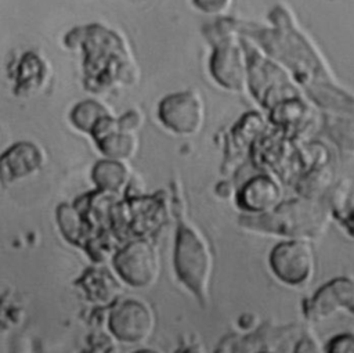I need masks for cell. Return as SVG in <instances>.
Instances as JSON below:
<instances>
[{"mask_svg":"<svg viewBox=\"0 0 354 353\" xmlns=\"http://www.w3.org/2000/svg\"><path fill=\"white\" fill-rule=\"evenodd\" d=\"M174 269L187 288L199 299H206L212 274V256L202 238L188 227H180L177 233Z\"/></svg>","mask_w":354,"mask_h":353,"instance_id":"obj_1","label":"cell"},{"mask_svg":"<svg viewBox=\"0 0 354 353\" xmlns=\"http://www.w3.org/2000/svg\"><path fill=\"white\" fill-rule=\"evenodd\" d=\"M119 277L133 288H149L159 274L156 249L145 241H134L123 246L113 257Z\"/></svg>","mask_w":354,"mask_h":353,"instance_id":"obj_2","label":"cell"},{"mask_svg":"<svg viewBox=\"0 0 354 353\" xmlns=\"http://www.w3.org/2000/svg\"><path fill=\"white\" fill-rule=\"evenodd\" d=\"M313 248L303 241H285L272 248L270 267L275 277L288 285H301L314 273Z\"/></svg>","mask_w":354,"mask_h":353,"instance_id":"obj_3","label":"cell"},{"mask_svg":"<svg viewBox=\"0 0 354 353\" xmlns=\"http://www.w3.org/2000/svg\"><path fill=\"white\" fill-rule=\"evenodd\" d=\"M108 325L112 335L127 345L144 342L155 327L152 311L136 299L118 303L109 313Z\"/></svg>","mask_w":354,"mask_h":353,"instance_id":"obj_4","label":"cell"},{"mask_svg":"<svg viewBox=\"0 0 354 353\" xmlns=\"http://www.w3.org/2000/svg\"><path fill=\"white\" fill-rule=\"evenodd\" d=\"M342 309H354V280L348 277H337L322 285L308 300L306 314L313 321H324Z\"/></svg>","mask_w":354,"mask_h":353,"instance_id":"obj_5","label":"cell"},{"mask_svg":"<svg viewBox=\"0 0 354 353\" xmlns=\"http://www.w3.org/2000/svg\"><path fill=\"white\" fill-rule=\"evenodd\" d=\"M278 198V185L267 177H257L245 185L241 202L250 212H267L277 203Z\"/></svg>","mask_w":354,"mask_h":353,"instance_id":"obj_6","label":"cell"},{"mask_svg":"<svg viewBox=\"0 0 354 353\" xmlns=\"http://www.w3.org/2000/svg\"><path fill=\"white\" fill-rule=\"evenodd\" d=\"M10 154H11L10 162L8 161H3V172H7L10 169V173L4 176L6 179L14 180V179L24 177L22 166L21 165H24V168H25L28 174L32 173L40 165V154L35 150V147H26L24 158L21 156L22 155L21 147L14 148Z\"/></svg>","mask_w":354,"mask_h":353,"instance_id":"obj_7","label":"cell"},{"mask_svg":"<svg viewBox=\"0 0 354 353\" xmlns=\"http://www.w3.org/2000/svg\"><path fill=\"white\" fill-rule=\"evenodd\" d=\"M94 180L104 190H118L123 185L127 174L126 170L115 162H101L94 169Z\"/></svg>","mask_w":354,"mask_h":353,"instance_id":"obj_8","label":"cell"},{"mask_svg":"<svg viewBox=\"0 0 354 353\" xmlns=\"http://www.w3.org/2000/svg\"><path fill=\"white\" fill-rule=\"evenodd\" d=\"M326 353H354V332L335 335L325 347Z\"/></svg>","mask_w":354,"mask_h":353,"instance_id":"obj_9","label":"cell"},{"mask_svg":"<svg viewBox=\"0 0 354 353\" xmlns=\"http://www.w3.org/2000/svg\"><path fill=\"white\" fill-rule=\"evenodd\" d=\"M295 353H321V350H319V347L317 346V343L313 339L303 338L297 343V346L295 349Z\"/></svg>","mask_w":354,"mask_h":353,"instance_id":"obj_10","label":"cell"},{"mask_svg":"<svg viewBox=\"0 0 354 353\" xmlns=\"http://www.w3.org/2000/svg\"><path fill=\"white\" fill-rule=\"evenodd\" d=\"M176 353H205V350H203V347L201 345H189V346L181 347Z\"/></svg>","mask_w":354,"mask_h":353,"instance_id":"obj_11","label":"cell"},{"mask_svg":"<svg viewBox=\"0 0 354 353\" xmlns=\"http://www.w3.org/2000/svg\"><path fill=\"white\" fill-rule=\"evenodd\" d=\"M136 353H158V352L151 350V349H142V350H138V352H136Z\"/></svg>","mask_w":354,"mask_h":353,"instance_id":"obj_12","label":"cell"}]
</instances>
